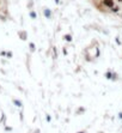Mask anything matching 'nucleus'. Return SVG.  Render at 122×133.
I'll use <instances>...</instances> for the list:
<instances>
[{
	"instance_id": "nucleus-1",
	"label": "nucleus",
	"mask_w": 122,
	"mask_h": 133,
	"mask_svg": "<svg viewBox=\"0 0 122 133\" xmlns=\"http://www.w3.org/2000/svg\"><path fill=\"white\" fill-rule=\"evenodd\" d=\"M103 4L107 7H113L114 6V1H113V0H103Z\"/></svg>"
},
{
	"instance_id": "nucleus-4",
	"label": "nucleus",
	"mask_w": 122,
	"mask_h": 133,
	"mask_svg": "<svg viewBox=\"0 0 122 133\" xmlns=\"http://www.w3.org/2000/svg\"><path fill=\"white\" fill-rule=\"evenodd\" d=\"M55 3H56V4H57V3H59V0H55Z\"/></svg>"
},
{
	"instance_id": "nucleus-2",
	"label": "nucleus",
	"mask_w": 122,
	"mask_h": 133,
	"mask_svg": "<svg viewBox=\"0 0 122 133\" xmlns=\"http://www.w3.org/2000/svg\"><path fill=\"white\" fill-rule=\"evenodd\" d=\"M50 15H52L50 10H49V8H46V10H44V16H46V17H48V18H50Z\"/></svg>"
},
{
	"instance_id": "nucleus-3",
	"label": "nucleus",
	"mask_w": 122,
	"mask_h": 133,
	"mask_svg": "<svg viewBox=\"0 0 122 133\" xmlns=\"http://www.w3.org/2000/svg\"><path fill=\"white\" fill-rule=\"evenodd\" d=\"M30 17H31V18H36V13L32 11V12H30Z\"/></svg>"
}]
</instances>
